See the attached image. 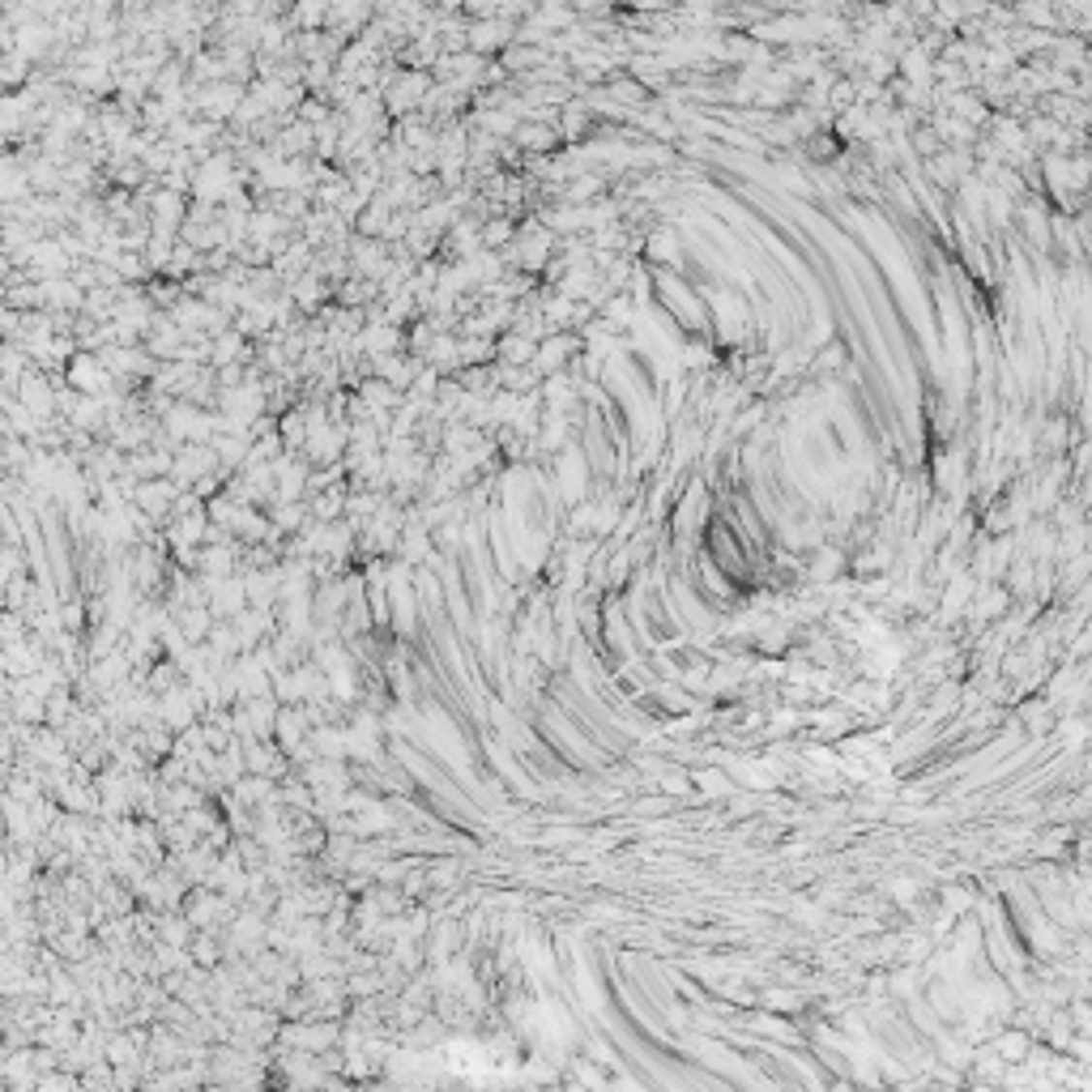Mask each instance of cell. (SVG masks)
Returning a JSON list of instances; mask_svg holds the SVG:
<instances>
[{"instance_id":"8","label":"cell","mask_w":1092,"mask_h":1092,"mask_svg":"<svg viewBox=\"0 0 1092 1092\" xmlns=\"http://www.w3.org/2000/svg\"><path fill=\"white\" fill-rule=\"evenodd\" d=\"M389 213H393V206H389V201H384V197H376V201H371L368 209H363V218H359V231L368 235V240H371V235H384V227H389Z\"/></svg>"},{"instance_id":"5","label":"cell","mask_w":1092,"mask_h":1092,"mask_svg":"<svg viewBox=\"0 0 1092 1092\" xmlns=\"http://www.w3.org/2000/svg\"><path fill=\"white\" fill-rule=\"evenodd\" d=\"M555 128H546V120H521V128L512 133V145L526 149V154H546L555 145Z\"/></svg>"},{"instance_id":"4","label":"cell","mask_w":1092,"mask_h":1092,"mask_svg":"<svg viewBox=\"0 0 1092 1092\" xmlns=\"http://www.w3.org/2000/svg\"><path fill=\"white\" fill-rule=\"evenodd\" d=\"M291 30L304 35V30H325L329 26V0H291Z\"/></svg>"},{"instance_id":"1","label":"cell","mask_w":1092,"mask_h":1092,"mask_svg":"<svg viewBox=\"0 0 1092 1092\" xmlns=\"http://www.w3.org/2000/svg\"><path fill=\"white\" fill-rule=\"evenodd\" d=\"M521 21L517 17H474L469 21V51L478 56H504V51L517 43Z\"/></svg>"},{"instance_id":"2","label":"cell","mask_w":1092,"mask_h":1092,"mask_svg":"<svg viewBox=\"0 0 1092 1092\" xmlns=\"http://www.w3.org/2000/svg\"><path fill=\"white\" fill-rule=\"evenodd\" d=\"M197 94V112L206 115V120H213V124H222V120H231L235 112H240V103H243V85L240 81H206L201 85V90H192Z\"/></svg>"},{"instance_id":"7","label":"cell","mask_w":1092,"mask_h":1092,"mask_svg":"<svg viewBox=\"0 0 1092 1092\" xmlns=\"http://www.w3.org/2000/svg\"><path fill=\"white\" fill-rule=\"evenodd\" d=\"M248 355V346H243V334H222L213 337V355L209 363H218V368H235V359Z\"/></svg>"},{"instance_id":"6","label":"cell","mask_w":1092,"mask_h":1092,"mask_svg":"<svg viewBox=\"0 0 1092 1092\" xmlns=\"http://www.w3.org/2000/svg\"><path fill=\"white\" fill-rule=\"evenodd\" d=\"M576 350V337H551V341H542L538 346V355H533V368L538 371H560L563 363H567V355H572Z\"/></svg>"},{"instance_id":"10","label":"cell","mask_w":1092,"mask_h":1092,"mask_svg":"<svg viewBox=\"0 0 1092 1092\" xmlns=\"http://www.w3.org/2000/svg\"><path fill=\"white\" fill-rule=\"evenodd\" d=\"M631 5H636V9H661L666 0H631Z\"/></svg>"},{"instance_id":"3","label":"cell","mask_w":1092,"mask_h":1092,"mask_svg":"<svg viewBox=\"0 0 1092 1092\" xmlns=\"http://www.w3.org/2000/svg\"><path fill=\"white\" fill-rule=\"evenodd\" d=\"M435 85V73H423V69H410V73H398L389 85V94H384V103H389L393 115H405L414 112V107H423L427 90Z\"/></svg>"},{"instance_id":"9","label":"cell","mask_w":1092,"mask_h":1092,"mask_svg":"<svg viewBox=\"0 0 1092 1092\" xmlns=\"http://www.w3.org/2000/svg\"><path fill=\"white\" fill-rule=\"evenodd\" d=\"M508 240H512V222L508 218H496V222H487V227H483V248H508Z\"/></svg>"}]
</instances>
